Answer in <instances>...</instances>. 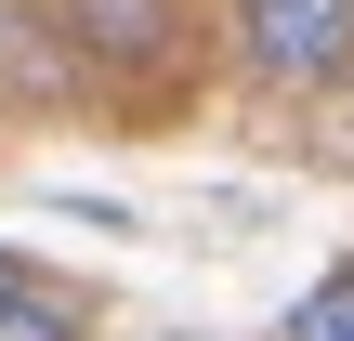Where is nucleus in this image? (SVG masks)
<instances>
[{
  "label": "nucleus",
  "mask_w": 354,
  "mask_h": 341,
  "mask_svg": "<svg viewBox=\"0 0 354 341\" xmlns=\"http://www.w3.org/2000/svg\"><path fill=\"white\" fill-rule=\"evenodd\" d=\"M236 26V66L263 92H328L354 79V0H223Z\"/></svg>",
  "instance_id": "f257e3e1"
},
{
  "label": "nucleus",
  "mask_w": 354,
  "mask_h": 341,
  "mask_svg": "<svg viewBox=\"0 0 354 341\" xmlns=\"http://www.w3.org/2000/svg\"><path fill=\"white\" fill-rule=\"evenodd\" d=\"M53 39H66L79 66H171L184 0H53Z\"/></svg>",
  "instance_id": "f03ea898"
},
{
  "label": "nucleus",
  "mask_w": 354,
  "mask_h": 341,
  "mask_svg": "<svg viewBox=\"0 0 354 341\" xmlns=\"http://www.w3.org/2000/svg\"><path fill=\"white\" fill-rule=\"evenodd\" d=\"M276 341H354V263H328V276L289 302V329H276Z\"/></svg>",
  "instance_id": "7ed1b4c3"
},
{
  "label": "nucleus",
  "mask_w": 354,
  "mask_h": 341,
  "mask_svg": "<svg viewBox=\"0 0 354 341\" xmlns=\"http://www.w3.org/2000/svg\"><path fill=\"white\" fill-rule=\"evenodd\" d=\"M0 341H79V315H53V302H13V315H0Z\"/></svg>",
  "instance_id": "20e7f679"
},
{
  "label": "nucleus",
  "mask_w": 354,
  "mask_h": 341,
  "mask_svg": "<svg viewBox=\"0 0 354 341\" xmlns=\"http://www.w3.org/2000/svg\"><path fill=\"white\" fill-rule=\"evenodd\" d=\"M13 302H39V276H26V263L0 250V315H13Z\"/></svg>",
  "instance_id": "39448f33"
}]
</instances>
